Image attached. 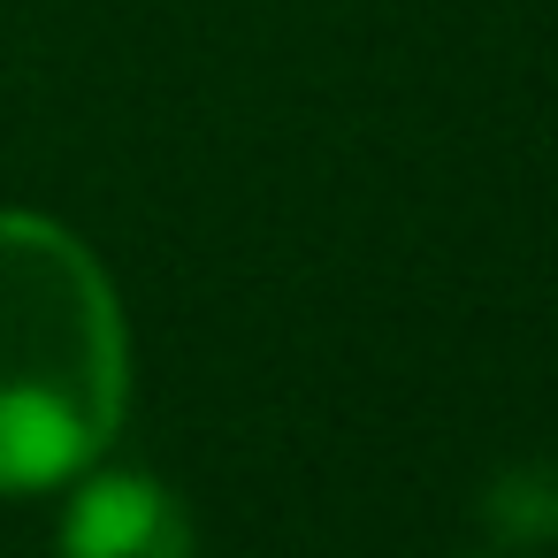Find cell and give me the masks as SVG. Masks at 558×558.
<instances>
[{
    "label": "cell",
    "instance_id": "cell-2",
    "mask_svg": "<svg viewBox=\"0 0 558 558\" xmlns=\"http://www.w3.org/2000/svg\"><path fill=\"white\" fill-rule=\"evenodd\" d=\"M62 558H192V512L154 474H93L62 512Z\"/></svg>",
    "mask_w": 558,
    "mask_h": 558
},
{
    "label": "cell",
    "instance_id": "cell-3",
    "mask_svg": "<svg viewBox=\"0 0 558 558\" xmlns=\"http://www.w3.org/2000/svg\"><path fill=\"white\" fill-rule=\"evenodd\" d=\"M482 520H489L505 543H543V535H558V474H550V466L505 474V482L489 489Z\"/></svg>",
    "mask_w": 558,
    "mask_h": 558
},
{
    "label": "cell",
    "instance_id": "cell-1",
    "mask_svg": "<svg viewBox=\"0 0 558 558\" xmlns=\"http://www.w3.org/2000/svg\"><path fill=\"white\" fill-rule=\"evenodd\" d=\"M123 405L131 337L108 268L62 222L0 207V497L77 482Z\"/></svg>",
    "mask_w": 558,
    "mask_h": 558
}]
</instances>
